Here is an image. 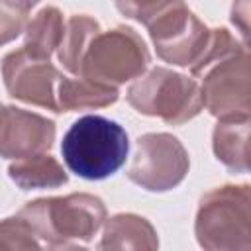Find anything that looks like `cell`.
<instances>
[{
    "label": "cell",
    "mask_w": 251,
    "mask_h": 251,
    "mask_svg": "<svg viewBox=\"0 0 251 251\" xmlns=\"http://www.w3.org/2000/svg\"><path fill=\"white\" fill-rule=\"evenodd\" d=\"M8 176L22 190H39V188H57L67 184L69 175L63 165L49 153L18 159L8 167Z\"/></svg>",
    "instance_id": "cell-15"
},
{
    "label": "cell",
    "mask_w": 251,
    "mask_h": 251,
    "mask_svg": "<svg viewBox=\"0 0 251 251\" xmlns=\"http://www.w3.org/2000/svg\"><path fill=\"white\" fill-rule=\"evenodd\" d=\"M194 235L204 251H251V186L222 184L202 194Z\"/></svg>",
    "instance_id": "cell-4"
},
{
    "label": "cell",
    "mask_w": 251,
    "mask_h": 251,
    "mask_svg": "<svg viewBox=\"0 0 251 251\" xmlns=\"http://www.w3.org/2000/svg\"><path fill=\"white\" fill-rule=\"evenodd\" d=\"M8 94L20 102L39 106L59 114L57 82L63 76L51 61L31 57L24 47L4 55L0 63Z\"/></svg>",
    "instance_id": "cell-9"
},
{
    "label": "cell",
    "mask_w": 251,
    "mask_h": 251,
    "mask_svg": "<svg viewBox=\"0 0 251 251\" xmlns=\"http://www.w3.org/2000/svg\"><path fill=\"white\" fill-rule=\"evenodd\" d=\"M35 2H0V45L16 39L27 25Z\"/></svg>",
    "instance_id": "cell-18"
},
{
    "label": "cell",
    "mask_w": 251,
    "mask_h": 251,
    "mask_svg": "<svg viewBox=\"0 0 251 251\" xmlns=\"http://www.w3.org/2000/svg\"><path fill=\"white\" fill-rule=\"evenodd\" d=\"M41 251H88V249H86V247H82V245H76V243L67 241V243L49 245V247H45V249H41Z\"/></svg>",
    "instance_id": "cell-20"
},
{
    "label": "cell",
    "mask_w": 251,
    "mask_h": 251,
    "mask_svg": "<svg viewBox=\"0 0 251 251\" xmlns=\"http://www.w3.org/2000/svg\"><path fill=\"white\" fill-rule=\"evenodd\" d=\"M249 12H251V4L249 2H237L231 6V24L239 29L241 37H243V45L247 47V39H249Z\"/></svg>",
    "instance_id": "cell-19"
},
{
    "label": "cell",
    "mask_w": 251,
    "mask_h": 251,
    "mask_svg": "<svg viewBox=\"0 0 251 251\" xmlns=\"http://www.w3.org/2000/svg\"><path fill=\"white\" fill-rule=\"evenodd\" d=\"M98 20L86 16V14H73L69 20H65V33L61 39V45L57 49L59 63L63 69H67L71 75L80 73V61L90 45V41L100 33Z\"/></svg>",
    "instance_id": "cell-16"
},
{
    "label": "cell",
    "mask_w": 251,
    "mask_h": 251,
    "mask_svg": "<svg viewBox=\"0 0 251 251\" xmlns=\"http://www.w3.org/2000/svg\"><path fill=\"white\" fill-rule=\"evenodd\" d=\"M65 33V18L57 6H41L39 12L27 20L24 29V49L41 61H49L59 49Z\"/></svg>",
    "instance_id": "cell-14"
},
{
    "label": "cell",
    "mask_w": 251,
    "mask_h": 251,
    "mask_svg": "<svg viewBox=\"0 0 251 251\" xmlns=\"http://www.w3.org/2000/svg\"><path fill=\"white\" fill-rule=\"evenodd\" d=\"M149 61L151 57L143 37L133 27L118 25L100 31L90 41L80 61L78 76L118 88L120 84L139 78Z\"/></svg>",
    "instance_id": "cell-6"
},
{
    "label": "cell",
    "mask_w": 251,
    "mask_h": 251,
    "mask_svg": "<svg viewBox=\"0 0 251 251\" xmlns=\"http://www.w3.org/2000/svg\"><path fill=\"white\" fill-rule=\"evenodd\" d=\"M16 216L22 218L39 239L57 245L71 239L90 241L104 226L108 212L102 198L88 192H73L67 196L29 200Z\"/></svg>",
    "instance_id": "cell-3"
},
{
    "label": "cell",
    "mask_w": 251,
    "mask_h": 251,
    "mask_svg": "<svg viewBox=\"0 0 251 251\" xmlns=\"http://www.w3.org/2000/svg\"><path fill=\"white\" fill-rule=\"evenodd\" d=\"M96 251H159V235L147 218L122 212L106 218Z\"/></svg>",
    "instance_id": "cell-11"
},
{
    "label": "cell",
    "mask_w": 251,
    "mask_h": 251,
    "mask_svg": "<svg viewBox=\"0 0 251 251\" xmlns=\"http://www.w3.org/2000/svg\"><path fill=\"white\" fill-rule=\"evenodd\" d=\"M202 108L214 118L251 116V57L249 49H239L233 55L210 65L200 76Z\"/></svg>",
    "instance_id": "cell-8"
},
{
    "label": "cell",
    "mask_w": 251,
    "mask_h": 251,
    "mask_svg": "<svg viewBox=\"0 0 251 251\" xmlns=\"http://www.w3.org/2000/svg\"><path fill=\"white\" fill-rule=\"evenodd\" d=\"M120 98L116 86L86 80L82 76H61L57 82V106L61 112L96 110L112 106Z\"/></svg>",
    "instance_id": "cell-13"
},
{
    "label": "cell",
    "mask_w": 251,
    "mask_h": 251,
    "mask_svg": "<svg viewBox=\"0 0 251 251\" xmlns=\"http://www.w3.org/2000/svg\"><path fill=\"white\" fill-rule=\"evenodd\" d=\"M126 100L135 112L161 118L169 126H182L202 112L200 84L167 67H153L135 78Z\"/></svg>",
    "instance_id": "cell-5"
},
{
    "label": "cell",
    "mask_w": 251,
    "mask_h": 251,
    "mask_svg": "<svg viewBox=\"0 0 251 251\" xmlns=\"http://www.w3.org/2000/svg\"><path fill=\"white\" fill-rule=\"evenodd\" d=\"M55 122L18 108L0 104V157L25 159L47 153L55 141Z\"/></svg>",
    "instance_id": "cell-10"
},
{
    "label": "cell",
    "mask_w": 251,
    "mask_h": 251,
    "mask_svg": "<svg viewBox=\"0 0 251 251\" xmlns=\"http://www.w3.org/2000/svg\"><path fill=\"white\" fill-rule=\"evenodd\" d=\"M0 251H41L37 235L18 216L0 220Z\"/></svg>",
    "instance_id": "cell-17"
},
{
    "label": "cell",
    "mask_w": 251,
    "mask_h": 251,
    "mask_svg": "<svg viewBox=\"0 0 251 251\" xmlns=\"http://www.w3.org/2000/svg\"><path fill=\"white\" fill-rule=\"evenodd\" d=\"M190 169L182 141L167 131L143 133L135 139L127 178L147 192H167L178 186Z\"/></svg>",
    "instance_id": "cell-7"
},
{
    "label": "cell",
    "mask_w": 251,
    "mask_h": 251,
    "mask_svg": "<svg viewBox=\"0 0 251 251\" xmlns=\"http://www.w3.org/2000/svg\"><path fill=\"white\" fill-rule=\"evenodd\" d=\"M116 8L149 31L157 57L176 67H192L210 41V27L184 2H116Z\"/></svg>",
    "instance_id": "cell-1"
},
{
    "label": "cell",
    "mask_w": 251,
    "mask_h": 251,
    "mask_svg": "<svg viewBox=\"0 0 251 251\" xmlns=\"http://www.w3.org/2000/svg\"><path fill=\"white\" fill-rule=\"evenodd\" d=\"M249 126L251 116L218 120L212 131V151L231 173H249Z\"/></svg>",
    "instance_id": "cell-12"
},
{
    "label": "cell",
    "mask_w": 251,
    "mask_h": 251,
    "mask_svg": "<svg viewBox=\"0 0 251 251\" xmlns=\"http://www.w3.org/2000/svg\"><path fill=\"white\" fill-rule=\"evenodd\" d=\"M126 129L104 116L88 114L75 120L63 135L61 155L71 173L86 180L112 176L127 159Z\"/></svg>",
    "instance_id": "cell-2"
}]
</instances>
